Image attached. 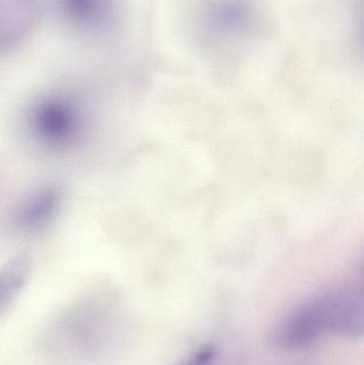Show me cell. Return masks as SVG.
Instances as JSON below:
<instances>
[{"instance_id":"7","label":"cell","mask_w":364,"mask_h":365,"mask_svg":"<svg viewBox=\"0 0 364 365\" xmlns=\"http://www.w3.org/2000/svg\"><path fill=\"white\" fill-rule=\"evenodd\" d=\"M63 6L71 19L78 23H88L100 14L104 0H63Z\"/></svg>"},{"instance_id":"5","label":"cell","mask_w":364,"mask_h":365,"mask_svg":"<svg viewBox=\"0 0 364 365\" xmlns=\"http://www.w3.org/2000/svg\"><path fill=\"white\" fill-rule=\"evenodd\" d=\"M42 14L41 0H0V53L19 46Z\"/></svg>"},{"instance_id":"1","label":"cell","mask_w":364,"mask_h":365,"mask_svg":"<svg viewBox=\"0 0 364 365\" xmlns=\"http://www.w3.org/2000/svg\"><path fill=\"white\" fill-rule=\"evenodd\" d=\"M363 298L354 289H340L318 296L282 319L275 342L284 349H301L325 334L344 338L363 336Z\"/></svg>"},{"instance_id":"2","label":"cell","mask_w":364,"mask_h":365,"mask_svg":"<svg viewBox=\"0 0 364 365\" xmlns=\"http://www.w3.org/2000/svg\"><path fill=\"white\" fill-rule=\"evenodd\" d=\"M25 123L36 147L48 153H62L76 147L85 137L87 111L74 98L49 96L28 109Z\"/></svg>"},{"instance_id":"4","label":"cell","mask_w":364,"mask_h":365,"mask_svg":"<svg viewBox=\"0 0 364 365\" xmlns=\"http://www.w3.org/2000/svg\"><path fill=\"white\" fill-rule=\"evenodd\" d=\"M61 189L46 185L36 189L21 202L13 215V223L24 234L43 231L56 218L62 205Z\"/></svg>"},{"instance_id":"3","label":"cell","mask_w":364,"mask_h":365,"mask_svg":"<svg viewBox=\"0 0 364 365\" xmlns=\"http://www.w3.org/2000/svg\"><path fill=\"white\" fill-rule=\"evenodd\" d=\"M194 23L203 46L231 48L252 36L258 23V9L254 0H202Z\"/></svg>"},{"instance_id":"6","label":"cell","mask_w":364,"mask_h":365,"mask_svg":"<svg viewBox=\"0 0 364 365\" xmlns=\"http://www.w3.org/2000/svg\"><path fill=\"white\" fill-rule=\"evenodd\" d=\"M32 272V259L26 253L13 255L0 266V319L25 289Z\"/></svg>"},{"instance_id":"8","label":"cell","mask_w":364,"mask_h":365,"mask_svg":"<svg viewBox=\"0 0 364 365\" xmlns=\"http://www.w3.org/2000/svg\"><path fill=\"white\" fill-rule=\"evenodd\" d=\"M216 356L217 349L214 345H203L177 365H211L216 359Z\"/></svg>"}]
</instances>
